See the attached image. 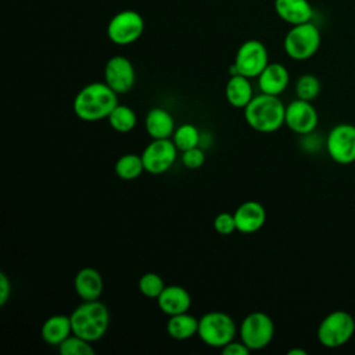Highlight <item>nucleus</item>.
Listing matches in <instances>:
<instances>
[{
    "instance_id": "obj_22",
    "label": "nucleus",
    "mask_w": 355,
    "mask_h": 355,
    "mask_svg": "<svg viewBox=\"0 0 355 355\" xmlns=\"http://www.w3.org/2000/svg\"><path fill=\"white\" fill-rule=\"evenodd\" d=\"M166 333L178 341L191 338L198 333V319L189 312L172 315L166 322Z\"/></svg>"
},
{
    "instance_id": "obj_1",
    "label": "nucleus",
    "mask_w": 355,
    "mask_h": 355,
    "mask_svg": "<svg viewBox=\"0 0 355 355\" xmlns=\"http://www.w3.org/2000/svg\"><path fill=\"white\" fill-rule=\"evenodd\" d=\"M116 105L118 93H115L105 82H92L76 93L72 110L79 119L94 122L107 119Z\"/></svg>"
},
{
    "instance_id": "obj_28",
    "label": "nucleus",
    "mask_w": 355,
    "mask_h": 355,
    "mask_svg": "<svg viewBox=\"0 0 355 355\" xmlns=\"http://www.w3.org/2000/svg\"><path fill=\"white\" fill-rule=\"evenodd\" d=\"M137 288L139 291L147 297V298H158V295L162 293L165 288V283L162 277L158 273L154 272H147L143 273L137 282Z\"/></svg>"
},
{
    "instance_id": "obj_20",
    "label": "nucleus",
    "mask_w": 355,
    "mask_h": 355,
    "mask_svg": "<svg viewBox=\"0 0 355 355\" xmlns=\"http://www.w3.org/2000/svg\"><path fill=\"white\" fill-rule=\"evenodd\" d=\"M72 334V323L69 315L57 313L47 318L40 329V336L49 345L58 347L65 338Z\"/></svg>"
},
{
    "instance_id": "obj_33",
    "label": "nucleus",
    "mask_w": 355,
    "mask_h": 355,
    "mask_svg": "<svg viewBox=\"0 0 355 355\" xmlns=\"http://www.w3.org/2000/svg\"><path fill=\"white\" fill-rule=\"evenodd\" d=\"M287 355H306V351L300 349V348H293L287 351Z\"/></svg>"
},
{
    "instance_id": "obj_23",
    "label": "nucleus",
    "mask_w": 355,
    "mask_h": 355,
    "mask_svg": "<svg viewBox=\"0 0 355 355\" xmlns=\"http://www.w3.org/2000/svg\"><path fill=\"white\" fill-rule=\"evenodd\" d=\"M110 126L118 133H129L137 125L135 110L125 104H118L107 118Z\"/></svg>"
},
{
    "instance_id": "obj_26",
    "label": "nucleus",
    "mask_w": 355,
    "mask_h": 355,
    "mask_svg": "<svg viewBox=\"0 0 355 355\" xmlns=\"http://www.w3.org/2000/svg\"><path fill=\"white\" fill-rule=\"evenodd\" d=\"M58 351L61 355H94L96 352L90 341L73 333L58 345Z\"/></svg>"
},
{
    "instance_id": "obj_10",
    "label": "nucleus",
    "mask_w": 355,
    "mask_h": 355,
    "mask_svg": "<svg viewBox=\"0 0 355 355\" xmlns=\"http://www.w3.org/2000/svg\"><path fill=\"white\" fill-rule=\"evenodd\" d=\"M178 151L172 139H153L141 153L144 171L151 175L166 172L175 164Z\"/></svg>"
},
{
    "instance_id": "obj_7",
    "label": "nucleus",
    "mask_w": 355,
    "mask_h": 355,
    "mask_svg": "<svg viewBox=\"0 0 355 355\" xmlns=\"http://www.w3.org/2000/svg\"><path fill=\"white\" fill-rule=\"evenodd\" d=\"M269 64V53L266 46L257 40H245L237 50L234 62L230 65V75H244L247 78H258Z\"/></svg>"
},
{
    "instance_id": "obj_30",
    "label": "nucleus",
    "mask_w": 355,
    "mask_h": 355,
    "mask_svg": "<svg viewBox=\"0 0 355 355\" xmlns=\"http://www.w3.org/2000/svg\"><path fill=\"white\" fill-rule=\"evenodd\" d=\"M214 229L222 236H230L237 230L234 215L230 212H220L214 219Z\"/></svg>"
},
{
    "instance_id": "obj_24",
    "label": "nucleus",
    "mask_w": 355,
    "mask_h": 355,
    "mask_svg": "<svg viewBox=\"0 0 355 355\" xmlns=\"http://www.w3.org/2000/svg\"><path fill=\"white\" fill-rule=\"evenodd\" d=\"M115 173L122 180H135L144 172V164L141 154L128 153L121 155L115 162Z\"/></svg>"
},
{
    "instance_id": "obj_32",
    "label": "nucleus",
    "mask_w": 355,
    "mask_h": 355,
    "mask_svg": "<svg viewBox=\"0 0 355 355\" xmlns=\"http://www.w3.org/2000/svg\"><path fill=\"white\" fill-rule=\"evenodd\" d=\"M11 297V282L4 272H0V306H4Z\"/></svg>"
},
{
    "instance_id": "obj_12",
    "label": "nucleus",
    "mask_w": 355,
    "mask_h": 355,
    "mask_svg": "<svg viewBox=\"0 0 355 355\" xmlns=\"http://www.w3.org/2000/svg\"><path fill=\"white\" fill-rule=\"evenodd\" d=\"M319 122V115L312 101L297 98L286 105L284 125L294 133L305 136L311 135Z\"/></svg>"
},
{
    "instance_id": "obj_18",
    "label": "nucleus",
    "mask_w": 355,
    "mask_h": 355,
    "mask_svg": "<svg viewBox=\"0 0 355 355\" xmlns=\"http://www.w3.org/2000/svg\"><path fill=\"white\" fill-rule=\"evenodd\" d=\"M144 128L151 139H171L176 129L171 112L161 107H154L147 112Z\"/></svg>"
},
{
    "instance_id": "obj_31",
    "label": "nucleus",
    "mask_w": 355,
    "mask_h": 355,
    "mask_svg": "<svg viewBox=\"0 0 355 355\" xmlns=\"http://www.w3.org/2000/svg\"><path fill=\"white\" fill-rule=\"evenodd\" d=\"M223 355H248L251 349L240 340V341H230L223 348H220Z\"/></svg>"
},
{
    "instance_id": "obj_19",
    "label": "nucleus",
    "mask_w": 355,
    "mask_h": 355,
    "mask_svg": "<svg viewBox=\"0 0 355 355\" xmlns=\"http://www.w3.org/2000/svg\"><path fill=\"white\" fill-rule=\"evenodd\" d=\"M276 14L290 25L309 22L313 15L308 0H275Z\"/></svg>"
},
{
    "instance_id": "obj_5",
    "label": "nucleus",
    "mask_w": 355,
    "mask_h": 355,
    "mask_svg": "<svg viewBox=\"0 0 355 355\" xmlns=\"http://www.w3.org/2000/svg\"><path fill=\"white\" fill-rule=\"evenodd\" d=\"M320 46V32L315 24L304 22L293 25L286 33L283 49L295 61H305L316 54Z\"/></svg>"
},
{
    "instance_id": "obj_27",
    "label": "nucleus",
    "mask_w": 355,
    "mask_h": 355,
    "mask_svg": "<svg viewBox=\"0 0 355 355\" xmlns=\"http://www.w3.org/2000/svg\"><path fill=\"white\" fill-rule=\"evenodd\" d=\"M320 93V82L312 73L301 75L295 82V94L297 98L312 101Z\"/></svg>"
},
{
    "instance_id": "obj_14",
    "label": "nucleus",
    "mask_w": 355,
    "mask_h": 355,
    "mask_svg": "<svg viewBox=\"0 0 355 355\" xmlns=\"http://www.w3.org/2000/svg\"><path fill=\"white\" fill-rule=\"evenodd\" d=\"M233 215L237 232L244 234L258 232L266 222V209L261 202L255 200H248L240 204Z\"/></svg>"
},
{
    "instance_id": "obj_17",
    "label": "nucleus",
    "mask_w": 355,
    "mask_h": 355,
    "mask_svg": "<svg viewBox=\"0 0 355 355\" xmlns=\"http://www.w3.org/2000/svg\"><path fill=\"white\" fill-rule=\"evenodd\" d=\"M257 79L261 93L280 96L288 86L290 73L283 64L269 62Z\"/></svg>"
},
{
    "instance_id": "obj_21",
    "label": "nucleus",
    "mask_w": 355,
    "mask_h": 355,
    "mask_svg": "<svg viewBox=\"0 0 355 355\" xmlns=\"http://www.w3.org/2000/svg\"><path fill=\"white\" fill-rule=\"evenodd\" d=\"M225 97L232 107L244 110L254 97L250 78L240 73L230 75L225 86Z\"/></svg>"
},
{
    "instance_id": "obj_11",
    "label": "nucleus",
    "mask_w": 355,
    "mask_h": 355,
    "mask_svg": "<svg viewBox=\"0 0 355 355\" xmlns=\"http://www.w3.org/2000/svg\"><path fill=\"white\" fill-rule=\"evenodd\" d=\"M326 150L337 164L348 165L355 162V125H336L327 135Z\"/></svg>"
},
{
    "instance_id": "obj_8",
    "label": "nucleus",
    "mask_w": 355,
    "mask_h": 355,
    "mask_svg": "<svg viewBox=\"0 0 355 355\" xmlns=\"http://www.w3.org/2000/svg\"><path fill=\"white\" fill-rule=\"evenodd\" d=\"M240 340L251 349L259 351L266 348L275 336V324L269 315L262 311L250 312L240 323Z\"/></svg>"
},
{
    "instance_id": "obj_15",
    "label": "nucleus",
    "mask_w": 355,
    "mask_h": 355,
    "mask_svg": "<svg viewBox=\"0 0 355 355\" xmlns=\"http://www.w3.org/2000/svg\"><path fill=\"white\" fill-rule=\"evenodd\" d=\"M73 288L82 301L98 300L104 290L103 276L97 269L92 266H85L79 269L75 275Z\"/></svg>"
},
{
    "instance_id": "obj_25",
    "label": "nucleus",
    "mask_w": 355,
    "mask_h": 355,
    "mask_svg": "<svg viewBox=\"0 0 355 355\" xmlns=\"http://www.w3.org/2000/svg\"><path fill=\"white\" fill-rule=\"evenodd\" d=\"M175 143V146L178 147L179 151H186L194 147H198L201 143V133L198 130V128L193 123H182L179 125L172 137H171Z\"/></svg>"
},
{
    "instance_id": "obj_4",
    "label": "nucleus",
    "mask_w": 355,
    "mask_h": 355,
    "mask_svg": "<svg viewBox=\"0 0 355 355\" xmlns=\"http://www.w3.org/2000/svg\"><path fill=\"white\" fill-rule=\"evenodd\" d=\"M237 326L234 319L222 311H209L198 319L200 340L212 348H223L234 340Z\"/></svg>"
},
{
    "instance_id": "obj_2",
    "label": "nucleus",
    "mask_w": 355,
    "mask_h": 355,
    "mask_svg": "<svg viewBox=\"0 0 355 355\" xmlns=\"http://www.w3.org/2000/svg\"><path fill=\"white\" fill-rule=\"evenodd\" d=\"M286 105L279 96L259 93L244 108V119L259 133H272L284 125Z\"/></svg>"
},
{
    "instance_id": "obj_16",
    "label": "nucleus",
    "mask_w": 355,
    "mask_h": 355,
    "mask_svg": "<svg viewBox=\"0 0 355 355\" xmlns=\"http://www.w3.org/2000/svg\"><path fill=\"white\" fill-rule=\"evenodd\" d=\"M158 308L162 313L172 316L183 312H189L191 306V295L190 293L178 284L165 286L162 293L157 298Z\"/></svg>"
},
{
    "instance_id": "obj_13",
    "label": "nucleus",
    "mask_w": 355,
    "mask_h": 355,
    "mask_svg": "<svg viewBox=\"0 0 355 355\" xmlns=\"http://www.w3.org/2000/svg\"><path fill=\"white\" fill-rule=\"evenodd\" d=\"M104 82L118 94L130 92L136 82V72L132 61L123 55L111 57L104 67Z\"/></svg>"
},
{
    "instance_id": "obj_3",
    "label": "nucleus",
    "mask_w": 355,
    "mask_h": 355,
    "mask_svg": "<svg viewBox=\"0 0 355 355\" xmlns=\"http://www.w3.org/2000/svg\"><path fill=\"white\" fill-rule=\"evenodd\" d=\"M69 316L72 333L90 343L98 341L105 336L111 320L108 308L100 300L82 301Z\"/></svg>"
},
{
    "instance_id": "obj_29",
    "label": "nucleus",
    "mask_w": 355,
    "mask_h": 355,
    "mask_svg": "<svg viewBox=\"0 0 355 355\" xmlns=\"http://www.w3.org/2000/svg\"><path fill=\"white\" fill-rule=\"evenodd\" d=\"M182 164L187 169H198L204 165L205 162V153L204 150L198 146L186 151H182Z\"/></svg>"
},
{
    "instance_id": "obj_9",
    "label": "nucleus",
    "mask_w": 355,
    "mask_h": 355,
    "mask_svg": "<svg viewBox=\"0 0 355 355\" xmlns=\"http://www.w3.org/2000/svg\"><path fill=\"white\" fill-rule=\"evenodd\" d=\"M143 32L144 19L137 11L133 10L116 12L107 25L108 39L118 46H126L136 42Z\"/></svg>"
},
{
    "instance_id": "obj_6",
    "label": "nucleus",
    "mask_w": 355,
    "mask_h": 355,
    "mask_svg": "<svg viewBox=\"0 0 355 355\" xmlns=\"http://www.w3.org/2000/svg\"><path fill=\"white\" fill-rule=\"evenodd\" d=\"M355 333V320L347 311L337 309L326 315L318 326V340L326 348H338L347 344Z\"/></svg>"
}]
</instances>
